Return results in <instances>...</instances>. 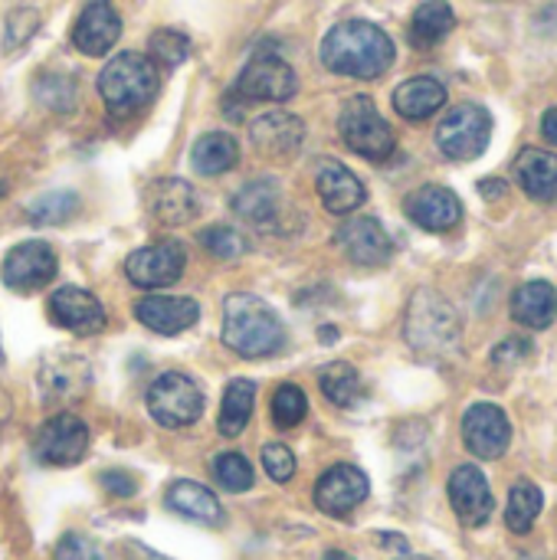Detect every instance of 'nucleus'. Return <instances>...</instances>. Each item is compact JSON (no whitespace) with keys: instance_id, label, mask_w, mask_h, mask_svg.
Returning a JSON list of instances; mask_svg holds the SVG:
<instances>
[{"instance_id":"obj_1","label":"nucleus","mask_w":557,"mask_h":560,"mask_svg":"<svg viewBox=\"0 0 557 560\" xmlns=\"http://www.w3.org/2000/svg\"><path fill=\"white\" fill-rule=\"evenodd\" d=\"M394 39L368 20H345L322 39V62L335 75L378 79L394 66Z\"/></svg>"},{"instance_id":"obj_2","label":"nucleus","mask_w":557,"mask_h":560,"mask_svg":"<svg viewBox=\"0 0 557 560\" xmlns=\"http://www.w3.org/2000/svg\"><path fill=\"white\" fill-rule=\"evenodd\" d=\"M223 345L240 358H266L286 345V328L276 308L250 292L227 295L223 302Z\"/></svg>"},{"instance_id":"obj_3","label":"nucleus","mask_w":557,"mask_h":560,"mask_svg":"<svg viewBox=\"0 0 557 560\" xmlns=\"http://www.w3.org/2000/svg\"><path fill=\"white\" fill-rule=\"evenodd\" d=\"M404 335L414 354H420L423 361H446L463 345V322L440 292L420 289L407 305Z\"/></svg>"},{"instance_id":"obj_4","label":"nucleus","mask_w":557,"mask_h":560,"mask_svg":"<svg viewBox=\"0 0 557 560\" xmlns=\"http://www.w3.org/2000/svg\"><path fill=\"white\" fill-rule=\"evenodd\" d=\"M161 75L151 56L141 52H118L98 72V95L108 112L131 115L141 112L158 95Z\"/></svg>"},{"instance_id":"obj_5","label":"nucleus","mask_w":557,"mask_h":560,"mask_svg":"<svg viewBox=\"0 0 557 560\" xmlns=\"http://www.w3.org/2000/svg\"><path fill=\"white\" fill-rule=\"evenodd\" d=\"M338 135H341V141H345L355 154H361V158H368V161H378V164L387 161V158L394 154V148H397L391 125L384 121V115L378 112L374 98H368V95H351V98L341 105Z\"/></svg>"},{"instance_id":"obj_6","label":"nucleus","mask_w":557,"mask_h":560,"mask_svg":"<svg viewBox=\"0 0 557 560\" xmlns=\"http://www.w3.org/2000/svg\"><path fill=\"white\" fill-rule=\"evenodd\" d=\"M144 400H148L151 420L161 423L164 430H184V427L197 423L200 413H204L200 387L187 374H177V371H167V374L154 377Z\"/></svg>"},{"instance_id":"obj_7","label":"nucleus","mask_w":557,"mask_h":560,"mask_svg":"<svg viewBox=\"0 0 557 560\" xmlns=\"http://www.w3.org/2000/svg\"><path fill=\"white\" fill-rule=\"evenodd\" d=\"M492 138V115L483 105H456L440 125H437V148L450 161H476Z\"/></svg>"},{"instance_id":"obj_8","label":"nucleus","mask_w":557,"mask_h":560,"mask_svg":"<svg viewBox=\"0 0 557 560\" xmlns=\"http://www.w3.org/2000/svg\"><path fill=\"white\" fill-rule=\"evenodd\" d=\"M295 89H299L295 69L272 52H259L243 66L233 95L243 102H289Z\"/></svg>"},{"instance_id":"obj_9","label":"nucleus","mask_w":557,"mask_h":560,"mask_svg":"<svg viewBox=\"0 0 557 560\" xmlns=\"http://www.w3.org/2000/svg\"><path fill=\"white\" fill-rule=\"evenodd\" d=\"M187 266V249L177 240H161L151 246L135 249L125 259V276L138 285V289H167L184 276Z\"/></svg>"},{"instance_id":"obj_10","label":"nucleus","mask_w":557,"mask_h":560,"mask_svg":"<svg viewBox=\"0 0 557 560\" xmlns=\"http://www.w3.org/2000/svg\"><path fill=\"white\" fill-rule=\"evenodd\" d=\"M56 253L49 243L43 240H30V243H16L7 256H3V285L13 292H39L56 279Z\"/></svg>"},{"instance_id":"obj_11","label":"nucleus","mask_w":557,"mask_h":560,"mask_svg":"<svg viewBox=\"0 0 557 560\" xmlns=\"http://www.w3.org/2000/svg\"><path fill=\"white\" fill-rule=\"evenodd\" d=\"M463 443L476 459H502L512 443V423L496 404H473L463 413Z\"/></svg>"},{"instance_id":"obj_12","label":"nucleus","mask_w":557,"mask_h":560,"mask_svg":"<svg viewBox=\"0 0 557 560\" xmlns=\"http://www.w3.org/2000/svg\"><path fill=\"white\" fill-rule=\"evenodd\" d=\"M33 450L46 466H76L89 450V430L76 413H56L39 427Z\"/></svg>"},{"instance_id":"obj_13","label":"nucleus","mask_w":557,"mask_h":560,"mask_svg":"<svg viewBox=\"0 0 557 560\" xmlns=\"http://www.w3.org/2000/svg\"><path fill=\"white\" fill-rule=\"evenodd\" d=\"M446 489H450V505H453L456 518H460L466 528H483V525H489L492 509H496V499H492L489 479L483 476L479 466H456Z\"/></svg>"},{"instance_id":"obj_14","label":"nucleus","mask_w":557,"mask_h":560,"mask_svg":"<svg viewBox=\"0 0 557 560\" xmlns=\"http://www.w3.org/2000/svg\"><path fill=\"white\" fill-rule=\"evenodd\" d=\"M371 495V482L358 466H332L318 482H315V505L318 512L332 518L351 515L364 499Z\"/></svg>"},{"instance_id":"obj_15","label":"nucleus","mask_w":557,"mask_h":560,"mask_svg":"<svg viewBox=\"0 0 557 560\" xmlns=\"http://www.w3.org/2000/svg\"><path fill=\"white\" fill-rule=\"evenodd\" d=\"M404 213L427 233H450L463 220V200L450 187L427 184L404 200Z\"/></svg>"},{"instance_id":"obj_16","label":"nucleus","mask_w":557,"mask_h":560,"mask_svg":"<svg viewBox=\"0 0 557 560\" xmlns=\"http://www.w3.org/2000/svg\"><path fill=\"white\" fill-rule=\"evenodd\" d=\"M121 36V16L112 0H85L72 26V43L85 56H105Z\"/></svg>"},{"instance_id":"obj_17","label":"nucleus","mask_w":557,"mask_h":560,"mask_svg":"<svg viewBox=\"0 0 557 560\" xmlns=\"http://www.w3.org/2000/svg\"><path fill=\"white\" fill-rule=\"evenodd\" d=\"M338 243L348 253V259L355 266H364V269L384 266L391 259V253H394L391 236H387V230L381 226L378 217H351V220H345V226L338 230Z\"/></svg>"},{"instance_id":"obj_18","label":"nucleus","mask_w":557,"mask_h":560,"mask_svg":"<svg viewBox=\"0 0 557 560\" xmlns=\"http://www.w3.org/2000/svg\"><path fill=\"white\" fill-rule=\"evenodd\" d=\"M49 315H53V325H59L72 335H95L105 328L102 302L89 289H79V285L56 289L49 299Z\"/></svg>"},{"instance_id":"obj_19","label":"nucleus","mask_w":557,"mask_h":560,"mask_svg":"<svg viewBox=\"0 0 557 560\" xmlns=\"http://www.w3.org/2000/svg\"><path fill=\"white\" fill-rule=\"evenodd\" d=\"M250 138L259 148V154L272 161H289L305 144V125L289 112H266L250 125Z\"/></svg>"},{"instance_id":"obj_20","label":"nucleus","mask_w":557,"mask_h":560,"mask_svg":"<svg viewBox=\"0 0 557 560\" xmlns=\"http://www.w3.org/2000/svg\"><path fill=\"white\" fill-rule=\"evenodd\" d=\"M315 187H318V197H322L325 210H332L338 217L355 213L368 200V190H364L361 177L351 167H345L341 161H335V158L318 161Z\"/></svg>"},{"instance_id":"obj_21","label":"nucleus","mask_w":557,"mask_h":560,"mask_svg":"<svg viewBox=\"0 0 557 560\" xmlns=\"http://www.w3.org/2000/svg\"><path fill=\"white\" fill-rule=\"evenodd\" d=\"M135 318L154 335H181L197 325L200 305L184 295H144L135 305Z\"/></svg>"},{"instance_id":"obj_22","label":"nucleus","mask_w":557,"mask_h":560,"mask_svg":"<svg viewBox=\"0 0 557 560\" xmlns=\"http://www.w3.org/2000/svg\"><path fill=\"white\" fill-rule=\"evenodd\" d=\"M148 210L158 223L164 226H181V223H190L197 213H200V200H197V190L181 180V177H167V180H158L148 194Z\"/></svg>"},{"instance_id":"obj_23","label":"nucleus","mask_w":557,"mask_h":560,"mask_svg":"<svg viewBox=\"0 0 557 560\" xmlns=\"http://www.w3.org/2000/svg\"><path fill=\"white\" fill-rule=\"evenodd\" d=\"M39 387H43L46 400L72 404L89 390V364L82 358H69V354L49 358L39 368Z\"/></svg>"},{"instance_id":"obj_24","label":"nucleus","mask_w":557,"mask_h":560,"mask_svg":"<svg viewBox=\"0 0 557 560\" xmlns=\"http://www.w3.org/2000/svg\"><path fill=\"white\" fill-rule=\"evenodd\" d=\"M446 105V85L433 75H414L394 89V108L407 121H423Z\"/></svg>"},{"instance_id":"obj_25","label":"nucleus","mask_w":557,"mask_h":560,"mask_svg":"<svg viewBox=\"0 0 557 560\" xmlns=\"http://www.w3.org/2000/svg\"><path fill=\"white\" fill-rule=\"evenodd\" d=\"M233 213L253 226H266L279 217V207H282V187L279 180L272 177H256L250 180L246 187H240L230 200Z\"/></svg>"},{"instance_id":"obj_26","label":"nucleus","mask_w":557,"mask_h":560,"mask_svg":"<svg viewBox=\"0 0 557 560\" xmlns=\"http://www.w3.org/2000/svg\"><path fill=\"white\" fill-rule=\"evenodd\" d=\"M515 177L519 187L532 197V200H557V154L545 148H525L515 158Z\"/></svg>"},{"instance_id":"obj_27","label":"nucleus","mask_w":557,"mask_h":560,"mask_svg":"<svg viewBox=\"0 0 557 560\" xmlns=\"http://www.w3.org/2000/svg\"><path fill=\"white\" fill-rule=\"evenodd\" d=\"M512 318L525 328H548L557 318V292L552 282L535 279L515 289L512 295Z\"/></svg>"},{"instance_id":"obj_28","label":"nucleus","mask_w":557,"mask_h":560,"mask_svg":"<svg viewBox=\"0 0 557 560\" xmlns=\"http://www.w3.org/2000/svg\"><path fill=\"white\" fill-rule=\"evenodd\" d=\"M190 164L204 177H220L240 164V141L227 131L200 135L190 148Z\"/></svg>"},{"instance_id":"obj_29","label":"nucleus","mask_w":557,"mask_h":560,"mask_svg":"<svg viewBox=\"0 0 557 560\" xmlns=\"http://www.w3.org/2000/svg\"><path fill=\"white\" fill-rule=\"evenodd\" d=\"M167 509L177 512L181 518L200 522V525H220L223 522V509L213 499V492L197 486V482H187V479H181L167 489Z\"/></svg>"},{"instance_id":"obj_30","label":"nucleus","mask_w":557,"mask_h":560,"mask_svg":"<svg viewBox=\"0 0 557 560\" xmlns=\"http://www.w3.org/2000/svg\"><path fill=\"white\" fill-rule=\"evenodd\" d=\"M453 26H456L453 7L446 0H427L410 16V43L417 49H430V46L443 43Z\"/></svg>"},{"instance_id":"obj_31","label":"nucleus","mask_w":557,"mask_h":560,"mask_svg":"<svg viewBox=\"0 0 557 560\" xmlns=\"http://www.w3.org/2000/svg\"><path fill=\"white\" fill-rule=\"evenodd\" d=\"M253 407H256V384H253V381H243V377H240V381H230L227 390H223L220 420H217L220 433H223L227 440L240 436V433L246 430L250 417H253Z\"/></svg>"},{"instance_id":"obj_32","label":"nucleus","mask_w":557,"mask_h":560,"mask_svg":"<svg viewBox=\"0 0 557 560\" xmlns=\"http://www.w3.org/2000/svg\"><path fill=\"white\" fill-rule=\"evenodd\" d=\"M542 509H545L542 489H538L535 482H529V479H519V482L509 489V505H506V525H509V532L529 535L532 525L538 522Z\"/></svg>"},{"instance_id":"obj_33","label":"nucleus","mask_w":557,"mask_h":560,"mask_svg":"<svg viewBox=\"0 0 557 560\" xmlns=\"http://www.w3.org/2000/svg\"><path fill=\"white\" fill-rule=\"evenodd\" d=\"M318 384H322V394H325L335 407H355V404L364 397L361 374H358L351 364H345V361L328 364V368L318 374Z\"/></svg>"},{"instance_id":"obj_34","label":"nucleus","mask_w":557,"mask_h":560,"mask_svg":"<svg viewBox=\"0 0 557 560\" xmlns=\"http://www.w3.org/2000/svg\"><path fill=\"white\" fill-rule=\"evenodd\" d=\"M79 207H82L79 194H72V190H49V194L36 197V200L26 207V217H30V223H36V226H59V223L72 220Z\"/></svg>"},{"instance_id":"obj_35","label":"nucleus","mask_w":557,"mask_h":560,"mask_svg":"<svg viewBox=\"0 0 557 560\" xmlns=\"http://www.w3.org/2000/svg\"><path fill=\"white\" fill-rule=\"evenodd\" d=\"M213 479H217L227 492H236V495H240V492H250L253 482H256L250 459L240 456V453H220V456L213 459Z\"/></svg>"},{"instance_id":"obj_36","label":"nucleus","mask_w":557,"mask_h":560,"mask_svg":"<svg viewBox=\"0 0 557 560\" xmlns=\"http://www.w3.org/2000/svg\"><path fill=\"white\" fill-rule=\"evenodd\" d=\"M197 240L204 243V249H207L213 259H240V256L250 249L246 236H243L236 226H227V223H217V226L200 230Z\"/></svg>"},{"instance_id":"obj_37","label":"nucleus","mask_w":557,"mask_h":560,"mask_svg":"<svg viewBox=\"0 0 557 560\" xmlns=\"http://www.w3.org/2000/svg\"><path fill=\"white\" fill-rule=\"evenodd\" d=\"M305 417H309V400H305L302 387L282 384V387L272 394V423H276L279 430H292V427H299Z\"/></svg>"},{"instance_id":"obj_38","label":"nucleus","mask_w":557,"mask_h":560,"mask_svg":"<svg viewBox=\"0 0 557 560\" xmlns=\"http://www.w3.org/2000/svg\"><path fill=\"white\" fill-rule=\"evenodd\" d=\"M187 56H190V39L184 33H177V30H158L151 36V59H154V66L174 69Z\"/></svg>"},{"instance_id":"obj_39","label":"nucleus","mask_w":557,"mask_h":560,"mask_svg":"<svg viewBox=\"0 0 557 560\" xmlns=\"http://www.w3.org/2000/svg\"><path fill=\"white\" fill-rule=\"evenodd\" d=\"M263 469L272 482L286 486L295 476V456L286 443H266L263 446Z\"/></svg>"},{"instance_id":"obj_40","label":"nucleus","mask_w":557,"mask_h":560,"mask_svg":"<svg viewBox=\"0 0 557 560\" xmlns=\"http://www.w3.org/2000/svg\"><path fill=\"white\" fill-rule=\"evenodd\" d=\"M53 560H98V548H95L92 538L69 532V535H62V538L56 541Z\"/></svg>"},{"instance_id":"obj_41","label":"nucleus","mask_w":557,"mask_h":560,"mask_svg":"<svg viewBox=\"0 0 557 560\" xmlns=\"http://www.w3.org/2000/svg\"><path fill=\"white\" fill-rule=\"evenodd\" d=\"M59 92H76L72 79H66V75H39V82H36V95H39V102H46V105H49V108H56V112H66V105H62Z\"/></svg>"},{"instance_id":"obj_42","label":"nucleus","mask_w":557,"mask_h":560,"mask_svg":"<svg viewBox=\"0 0 557 560\" xmlns=\"http://www.w3.org/2000/svg\"><path fill=\"white\" fill-rule=\"evenodd\" d=\"M102 486H105V492L115 495V499H131V495L138 492L135 476H128L125 469H108V472H102Z\"/></svg>"},{"instance_id":"obj_43","label":"nucleus","mask_w":557,"mask_h":560,"mask_svg":"<svg viewBox=\"0 0 557 560\" xmlns=\"http://www.w3.org/2000/svg\"><path fill=\"white\" fill-rule=\"evenodd\" d=\"M529 351H532V341H525V338H512V341H506V345L492 354V361H496V364H502L506 358H515V364H519Z\"/></svg>"},{"instance_id":"obj_44","label":"nucleus","mask_w":557,"mask_h":560,"mask_svg":"<svg viewBox=\"0 0 557 560\" xmlns=\"http://www.w3.org/2000/svg\"><path fill=\"white\" fill-rule=\"evenodd\" d=\"M542 135L557 148V108H548V112H545V118H542Z\"/></svg>"},{"instance_id":"obj_45","label":"nucleus","mask_w":557,"mask_h":560,"mask_svg":"<svg viewBox=\"0 0 557 560\" xmlns=\"http://www.w3.org/2000/svg\"><path fill=\"white\" fill-rule=\"evenodd\" d=\"M479 190H483V197H492V200H496V197H502L506 184H502V180H483Z\"/></svg>"},{"instance_id":"obj_46","label":"nucleus","mask_w":557,"mask_h":560,"mask_svg":"<svg viewBox=\"0 0 557 560\" xmlns=\"http://www.w3.org/2000/svg\"><path fill=\"white\" fill-rule=\"evenodd\" d=\"M378 541H381V545H391V548H397V551H407V541L397 538V535H378Z\"/></svg>"},{"instance_id":"obj_47","label":"nucleus","mask_w":557,"mask_h":560,"mask_svg":"<svg viewBox=\"0 0 557 560\" xmlns=\"http://www.w3.org/2000/svg\"><path fill=\"white\" fill-rule=\"evenodd\" d=\"M322 560H355V558H351V555H345V551H328Z\"/></svg>"},{"instance_id":"obj_48","label":"nucleus","mask_w":557,"mask_h":560,"mask_svg":"<svg viewBox=\"0 0 557 560\" xmlns=\"http://www.w3.org/2000/svg\"><path fill=\"white\" fill-rule=\"evenodd\" d=\"M401 560H430V558H414V555H407V558H401Z\"/></svg>"},{"instance_id":"obj_49","label":"nucleus","mask_w":557,"mask_h":560,"mask_svg":"<svg viewBox=\"0 0 557 560\" xmlns=\"http://www.w3.org/2000/svg\"><path fill=\"white\" fill-rule=\"evenodd\" d=\"M0 364H3V345H0Z\"/></svg>"},{"instance_id":"obj_50","label":"nucleus","mask_w":557,"mask_h":560,"mask_svg":"<svg viewBox=\"0 0 557 560\" xmlns=\"http://www.w3.org/2000/svg\"><path fill=\"white\" fill-rule=\"evenodd\" d=\"M144 560H167V558H154V555H151V558H144Z\"/></svg>"},{"instance_id":"obj_51","label":"nucleus","mask_w":557,"mask_h":560,"mask_svg":"<svg viewBox=\"0 0 557 560\" xmlns=\"http://www.w3.org/2000/svg\"><path fill=\"white\" fill-rule=\"evenodd\" d=\"M0 197H3V180H0Z\"/></svg>"}]
</instances>
